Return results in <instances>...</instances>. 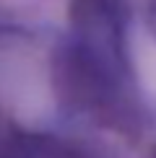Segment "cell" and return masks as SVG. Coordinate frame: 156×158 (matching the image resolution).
I'll return each mask as SVG.
<instances>
[{
    "mask_svg": "<svg viewBox=\"0 0 156 158\" xmlns=\"http://www.w3.org/2000/svg\"><path fill=\"white\" fill-rule=\"evenodd\" d=\"M154 26H156V8H154Z\"/></svg>",
    "mask_w": 156,
    "mask_h": 158,
    "instance_id": "1",
    "label": "cell"
}]
</instances>
